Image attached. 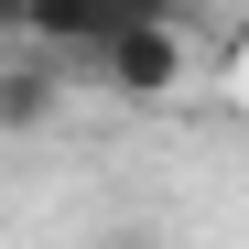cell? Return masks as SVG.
<instances>
[{
	"label": "cell",
	"mask_w": 249,
	"mask_h": 249,
	"mask_svg": "<svg viewBox=\"0 0 249 249\" xmlns=\"http://www.w3.org/2000/svg\"><path fill=\"white\" fill-rule=\"evenodd\" d=\"M87 65H98V87H108L119 108H162V98H184V76H195V33L130 22V33H108Z\"/></svg>",
	"instance_id": "cell-1"
},
{
	"label": "cell",
	"mask_w": 249,
	"mask_h": 249,
	"mask_svg": "<svg viewBox=\"0 0 249 249\" xmlns=\"http://www.w3.org/2000/svg\"><path fill=\"white\" fill-rule=\"evenodd\" d=\"M65 98H76V65H54V54H0V141L54 130Z\"/></svg>",
	"instance_id": "cell-2"
},
{
	"label": "cell",
	"mask_w": 249,
	"mask_h": 249,
	"mask_svg": "<svg viewBox=\"0 0 249 249\" xmlns=\"http://www.w3.org/2000/svg\"><path fill=\"white\" fill-rule=\"evenodd\" d=\"M108 11H119V22H174V33H195L206 0H108Z\"/></svg>",
	"instance_id": "cell-3"
},
{
	"label": "cell",
	"mask_w": 249,
	"mask_h": 249,
	"mask_svg": "<svg viewBox=\"0 0 249 249\" xmlns=\"http://www.w3.org/2000/svg\"><path fill=\"white\" fill-rule=\"evenodd\" d=\"M0 44H22V0H0Z\"/></svg>",
	"instance_id": "cell-4"
}]
</instances>
